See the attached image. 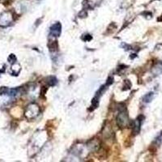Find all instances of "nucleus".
Segmentation results:
<instances>
[{
    "label": "nucleus",
    "instance_id": "f257e3e1",
    "mask_svg": "<svg viewBox=\"0 0 162 162\" xmlns=\"http://www.w3.org/2000/svg\"><path fill=\"white\" fill-rule=\"evenodd\" d=\"M117 122H118V125L120 127H126L129 123V118H128L127 113L126 112L125 107H123L122 109H121L119 107V114L117 118Z\"/></svg>",
    "mask_w": 162,
    "mask_h": 162
},
{
    "label": "nucleus",
    "instance_id": "f03ea898",
    "mask_svg": "<svg viewBox=\"0 0 162 162\" xmlns=\"http://www.w3.org/2000/svg\"><path fill=\"white\" fill-rule=\"evenodd\" d=\"M38 112H39L38 106L37 105H31L28 106L26 113H25V115L28 118H33L38 114Z\"/></svg>",
    "mask_w": 162,
    "mask_h": 162
},
{
    "label": "nucleus",
    "instance_id": "7ed1b4c3",
    "mask_svg": "<svg viewBox=\"0 0 162 162\" xmlns=\"http://www.w3.org/2000/svg\"><path fill=\"white\" fill-rule=\"evenodd\" d=\"M11 21V15L10 12H3L0 15V25L1 26H7L8 25Z\"/></svg>",
    "mask_w": 162,
    "mask_h": 162
},
{
    "label": "nucleus",
    "instance_id": "20e7f679",
    "mask_svg": "<svg viewBox=\"0 0 162 162\" xmlns=\"http://www.w3.org/2000/svg\"><path fill=\"white\" fill-rule=\"evenodd\" d=\"M61 24L58 22L53 24L50 28V35L53 37H59L61 34Z\"/></svg>",
    "mask_w": 162,
    "mask_h": 162
},
{
    "label": "nucleus",
    "instance_id": "39448f33",
    "mask_svg": "<svg viewBox=\"0 0 162 162\" xmlns=\"http://www.w3.org/2000/svg\"><path fill=\"white\" fill-rule=\"evenodd\" d=\"M46 83L49 86H54L55 84L58 83L57 79L55 78L54 76H50L47 78V81Z\"/></svg>",
    "mask_w": 162,
    "mask_h": 162
},
{
    "label": "nucleus",
    "instance_id": "423d86ee",
    "mask_svg": "<svg viewBox=\"0 0 162 162\" xmlns=\"http://www.w3.org/2000/svg\"><path fill=\"white\" fill-rule=\"evenodd\" d=\"M154 97V93H148L147 94H146L144 97H143V101L146 102V103H148V102H151Z\"/></svg>",
    "mask_w": 162,
    "mask_h": 162
},
{
    "label": "nucleus",
    "instance_id": "0eeeda50",
    "mask_svg": "<svg viewBox=\"0 0 162 162\" xmlns=\"http://www.w3.org/2000/svg\"><path fill=\"white\" fill-rule=\"evenodd\" d=\"M113 78L112 77H109L108 78V79H107V82H106V85L107 86H109V85H110L111 84H113Z\"/></svg>",
    "mask_w": 162,
    "mask_h": 162
},
{
    "label": "nucleus",
    "instance_id": "6e6552de",
    "mask_svg": "<svg viewBox=\"0 0 162 162\" xmlns=\"http://www.w3.org/2000/svg\"><path fill=\"white\" fill-rule=\"evenodd\" d=\"M85 36H86V37H85V39H84L85 41H89V40L92 39V37H91L90 35H89V34H88V35H85Z\"/></svg>",
    "mask_w": 162,
    "mask_h": 162
},
{
    "label": "nucleus",
    "instance_id": "1a4fd4ad",
    "mask_svg": "<svg viewBox=\"0 0 162 162\" xmlns=\"http://www.w3.org/2000/svg\"></svg>",
    "mask_w": 162,
    "mask_h": 162
}]
</instances>
